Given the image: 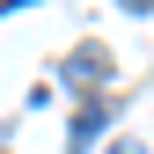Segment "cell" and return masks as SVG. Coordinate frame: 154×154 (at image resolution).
<instances>
[{
  "label": "cell",
  "instance_id": "obj_2",
  "mask_svg": "<svg viewBox=\"0 0 154 154\" xmlns=\"http://www.w3.org/2000/svg\"><path fill=\"white\" fill-rule=\"evenodd\" d=\"M110 118H118V103H88L81 118H73V132H66V147H73V154H81V147H95V132H103Z\"/></svg>",
  "mask_w": 154,
  "mask_h": 154
},
{
  "label": "cell",
  "instance_id": "obj_1",
  "mask_svg": "<svg viewBox=\"0 0 154 154\" xmlns=\"http://www.w3.org/2000/svg\"><path fill=\"white\" fill-rule=\"evenodd\" d=\"M66 81H81V88H95V81H110V51H103V44H81V51L66 59Z\"/></svg>",
  "mask_w": 154,
  "mask_h": 154
}]
</instances>
